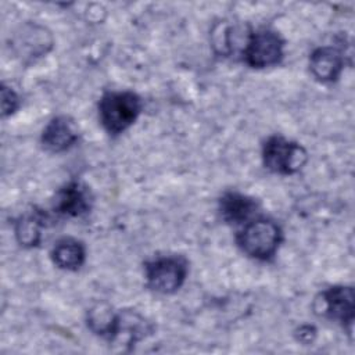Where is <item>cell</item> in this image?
<instances>
[{
	"mask_svg": "<svg viewBox=\"0 0 355 355\" xmlns=\"http://www.w3.org/2000/svg\"><path fill=\"white\" fill-rule=\"evenodd\" d=\"M313 308L318 315L336 320L351 331L355 311L354 288L351 286L329 287L316 297Z\"/></svg>",
	"mask_w": 355,
	"mask_h": 355,
	"instance_id": "6",
	"label": "cell"
},
{
	"mask_svg": "<svg viewBox=\"0 0 355 355\" xmlns=\"http://www.w3.org/2000/svg\"><path fill=\"white\" fill-rule=\"evenodd\" d=\"M284 42L272 29H259L250 33L244 47L243 60L251 68H268L279 64L284 54Z\"/></svg>",
	"mask_w": 355,
	"mask_h": 355,
	"instance_id": "5",
	"label": "cell"
},
{
	"mask_svg": "<svg viewBox=\"0 0 355 355\" xmlns=\"http://www.w3.org/2000/svg\"><path fill=\"white\" fill-rule=\"evenodd\" d=\"M53 263L64 270H78L86 259V248L73 237L60 239L51 250Z\"/></svg>",
	"mask_w": 355,
	"mask_h": 355,
	"instance_id": "14",
	"label": "cell"
},
{
	"mask_svg": "<svg viewBox=\"0 0 355 355\" xmlns=\"http://www.w3.org/2000/svg\"><path fill=\"white\" fill-rule=\"evenodd\" d=\"M19 107V97L18 94L8 87L6 83L1 85V115L10 116L12 115Z\"/></svg>",
	"mask_w": 355,
	"mask_h": 355,
	"instance_id": "16",
	"label": "cell"
},
{
	"mask_svg": "<svg viewBox=\"0 0 355 355\" xmlns=\"http://www.w3.org/2000/svg\"><path fill=\"white\" fill-rule=\"evenodd\" d=\"M306 161V150L283 136H270L262 146V162L273 173L294 175L304 168Z\"/></svg>",
	"mask_w": 355,
	"mask_h": 355,
	"instance_id": "3",
	"label": "cell"
},
{
	"mask_svg": "<svg viewBox=\"0 0 355 355\" xmlns=\"http://www.w3.org/2000/svg\"><path fill=\"white\" fill-rule=\"evenodd\" d=\"M79 139L78 128L67 115L54 116L42 132V144L51 153H62L71 148Z\"/></svg>",
	"mask_w": 355,
	"mask_h": 355,
	"instance_id": "9",
	"label": "cell"
},
{
	"mask_svg": "<svg viewBox=\"0 0 355 355\" xmlns=\"http://www.w3.org/2000/svg\"><path fill=\"white\" fill-rule=\"evenodd\" d=\"M116 316L118 312H115L107 302H97L89 309L86 320L89 329L94 334L110 341L114 333Z\"/></svg>",
	"mask_w": 355,
	"mask_h": 355,
	"instance_id": "15",
	"label": "cell"
},
{
	"mask_svg": "<svg viewBox=\"0 0 355 355\" xmlns=\"http://www.w3.org/2000/svg\"><path fill=\"white\" fill-rule=\"evenodd\" d=\"M53 47L51 35L39 25L28 24L21 28L14 40V49L17 55L24 61H35L43 57Z\"/></svg>",
	"mask_w": 355,
	"mask_h": 355,
	"instance_id": "7",
	"label": "cell"
},
{
	"mask_svg": "<svg viewBox=\"0 0 355 355\" xmlns=\"http://www.w3.org/2000/svg\"><path fill=\"white\" fill-rule=\"evenodd\" d=\"M258 209V202L245 194L227 191L219 200V212L225 222L240 225L247 222Z\"/></svg>",
	"mask_w": 355,
	"mask_h": 355,
	"instance_id": "12",
	"label": "cell"
},
{
	"mask_svg": "<svg viewBox=\"0 0 355 355\" xmlns=\"http://www.w3.org/2000/svg\"><path fill=\"white\" fill-rule=\"evenodd\" d=\"M51 222L47 212L33 208L22 214L15 222V237L24 247H36L42 241V230Z\"/></svg>",
	"mask_w": 355,
	"mask_h": 355,
	"instance_id": "13",
	"label": "cell"
},
{
	"mask_svg": "<svg viewBox=\"0 0 355 355\" xmlns=\"http://www.w3.org/2000/svg\"><path fill=\"white\" fill-rule=\"evenodd\" d=\"M282 240L283 233L280 226L272 219L265 218L247 222L236 237L240 250L258 261H269L273 258Z\"/></svg>",
	"mask_w": 355,
	"mask_h": 355,
	"instance_id": "2",
	"label": "cell"
},
{
	"mask_svg": "<svg viewBox=\"0 0 355 355\" xmlns=\"http://www.w3.org/2000/svg\"><path fill=\"white\" fill-rule=\"evenodd\" d=\"M143 108L141 98L133 92H105L98 101V118L112 136L135 123Z\"/></svg>",
	"mask_w": 355,
	"mask_h": 355,
	"instance_id": "1",
	"label": "cell"
},
{
	"mask_svg": "<svg viewBox=\"0 0 355 355\" xmlns=\"http://www.w3.org/2000/svg\"><path fill=\"white\" fill-rule=\"evenodd\" d=\"M153 331V326L140 313L133 311L118 312L115 327L110 343L136 344Z\"/></svg>",
	"mask_w": 355,
	"mask_h": 355,
	"instance_id": "11",
	"label": "cell"
},
{
	"mask_svg": "<svg viewBox=\"0 0 355 355\" xmlns=\"http://www.w3.org/2000/svg\"><path fill=\"white\" fill-rule=\"evenodd\" d=\"M53 208L54 212L64 216H83L92 208V196L79 182H69L57 191Z\"/></svg>",
	"mask_w": 355,
	"mask_h": 355,
	"instance_id": "8",
	"label": "cell"
},
{
	"mask_svg": "<svg viewBox=\"0 0 355 355\" xmlns=\"http://www.w3.org/2000/svg\"><path fill=\"white\" fill-rule=\"evenodd\" d=\"M144 270L147 286L151 290L161 294H172L183 286L189 268L184 258L168 255L146 262Z\"/></svg>",
	"mask_w": 355,
	"mask_h": 355,
	"instance_id": "4",
	"label": "cell"
},
{
	"mask_svg": "<svg viewBox=\"0 0 355 355\" xmlns=\"http://www.w3.org/2000/svg\"><path fill=\"white\" fill-rule=\"evenodd\" d=\"M344 55L340 50L330 46L318 47L309 57L311 73L323 83L334 82L344 69Z\"/></svg>",
	"mask_w": 355,
	"mask_h": 355,
	"instance_id": "10",
	"label": "cell"
}]
</instances>
